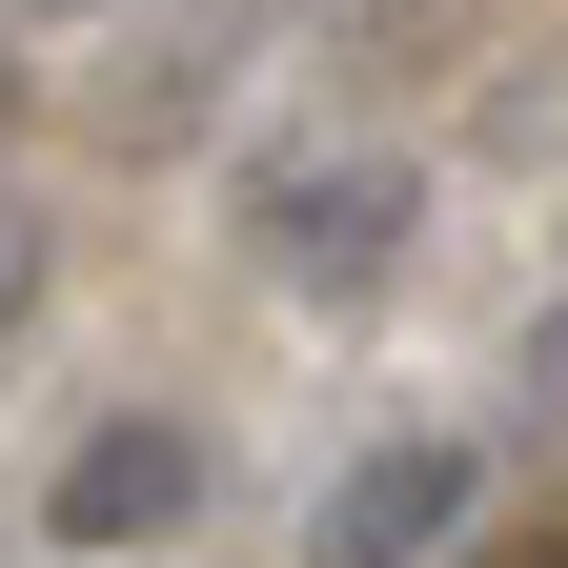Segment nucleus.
<instances>
[{
  "instance_id": "nucleus-2",
  "label": "nucleus",
  "mask_w": 568,
  "mask_h": 568,
  "mask_svg": "<svg viewBox=\"0 0 568 568\" xmlns=\"http://www.w3.org/2000/svg\"><path fill=\"white\" fill-rule=\"evenodd\" d=\"M467 508H487V467L447 447V426H406V447H366V467L325 487L305 568H426V548H467Z\"/></svg>"
},
{
  "instance_id": "nucleus-3",
  "label": "nucleus",
  "mask_w": 568,
  "mask_h": 568,
  "mask_svg": "<svg viewBox=\"0 0 568 568\" xmlns=\"http://www.w3.org/2000/svg\"><path fill=\"white\" fill-rule=\"evenodd\" d=\"M183 508H203V426H163V406L82 426V447H61V487H41V528H61V548H163Z\"/></svg>"
},
{
  "instance_id": "nucleus-4",
  "label": "nucleus",
  "mask_w": 568,
  "mask_h": 568,
  "mask_svg": "<svg viewBox=\"0 0 568 568\" xmlns=\"http://www.w3.org/2000/svg\"><path fill=\"white\" fill-rule=\"evenodd\" d=\"M508 406H528V426H568V305L528 325V366H508Z\"/></svg>"
},
{
  "instance_id": "nucleus-7",
  "label": "nucleus",
  "mask_w": 568,
  "mask_h": 568,
  "mask_svg": "<svg viewBox=\"0 0 568 568\" xmlns=\"http://www.w3.org/2000/svg\"><path fill=\"white\" fill-rule=\"evenodd\" d=\"M0 82H21V61H0Z\"/></svg>"
},
{
  "instance_id": "nucleus-1",
  "label": "nucleus",
  "mask_w": 568,
  "mask_h": 568,
  "mask_svg": "<svg viewBox=\"0 0 568 568\" xmlns=\"http://www.w3.org/2000/svg\"><path fill=\"white\" fill-rule=\"evenodd\" d=\"M406 224H426L406 163H284L264 183V284H284V305H386V284H406Z\"/></svg>"
},
{
  "instance_id": "nucleus-5",
  "label": "nucleus",
  "mask_w": 568,
  "mask_h": 568,
  "mask_svg": "<svg viewBox=\"0 0 568 568\" xmlns=\"http://www.w3.org/2000/svg\"><path fill=\"white\" fill-rule=\"evenodd\" d=\"M21 305H41V203L0 183V325H21Z\"/></svg>"
},
{
  "instance_id": "nucleus-6",
  "label": "nucleus",
  "mask_w": 568,
  "mask_h": 568,
  "mask_svg": "<svg viewBox=\"0 0 568 568\" xmlns=\"http://www.w3.org/2000/svg\"><path fill=\"white\" fill-rule=\"evenodd\" d=\"M21 21H82V0H21Z\"/></svg>"
}]
</instances>
